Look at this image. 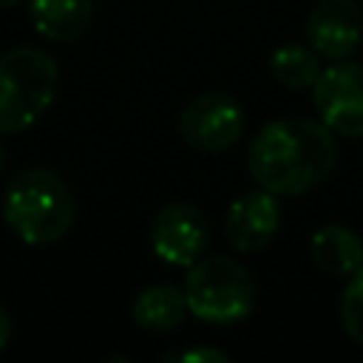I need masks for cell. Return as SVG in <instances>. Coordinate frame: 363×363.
Wrapping results in <instances>:
<instances>
[{
  "instance_id": "1",
  "label": "cell",
  "mask_w": 363,
  "mask_h": 363,
  "mask_svg": "<svg viewBox=\"0 0 363 363\" xmlns=\"http://www.w3.org/2000/svg\"><path fill=\"white\" fill-rule=\"evenodd\" d=\"M335 162V133L323 122L303 116L267 122L247 150L250 176L275 196L309 193L332 173Z\"/></svg>"
},
{
  "instance_id": "2",
  "label": "cell",
  "mask_w": 363,
  "mask_h": 363,
  "mask_svg": "<svg viewBox=\"0 0 363 363\" xmlns=\"http://www.w3.org/2000/svg\"><path fill=\"white\" fill-rule=\"evenodd\" d=\"M77 216L68 184L45 167H26L3 193V221L26 244L60 241Z\"/></svg>"
},
{
  "instance_id": "3",
  "label": "cell",
  "mask_w": 363,
  "mask_h": 363,
  "mask_svg": "<svg viewBox=\"0 0 363 363\" xmlns=\"http://www.w3.org/2000/svg\"><path fill=\"white\" fill-rule=\"evenodd\" d=\"M57 60L40 48H11L0 54V133L34 125L57 96Z\"/></svg>"
},
{
  "instance_id": "4",
  "label": "cell",
  "mask_w": 363,
  "mask_h": 363,
  "mask_svg": "<svg viewBox=\"0 0 363 363\" xmlns=\"http://www.w3.org/2000/svg\"><path fill=\"white\" fill-rule=\"evenodd\" d=\"M182 292L190 315L218 326L244 320L255 303V284L250 272L227 255H210L190 264Z\"/></svg>"
},
{
  "instance_id": "5",
  "label": "cell",
  "mask_w": 363,
  "mask_h": 363,
  "mask_svg": "<svg viewBox=\"0 0 363 363\" xmlns=\"http://www.w3.org/2000/svg\"><path fill=\"white\" fill-rule=\"evenodd\" d=\"M312 102L332 133L346 139L363 136V65L335 60L329 68H320L312 85Z\"/></svg>"
},
{
  "instance_id": "6",
  "label": "cell",
  "mask_w": 363,
  "mask_h": 363,
  "mask_svg": "<svg viewBox=\"0 0 363 363\" xmlns=\"http://www.w3.org/2000/svg\"><path fill=\"white\" fill-rule=\"evenodd\" d=\"M182 139L204 153H218L233 147L244 133V111L227 94H199L179 113Z\"/></svg>"
},
{
  "instance_id": "7",
  "label": "cell",
  "mask_w": 363,
  "mask_h": 363,
  "mask_svg": "<svg viewBox=\"0 0 363 363\" xmlns=\"http://www.w3.org/2000/svg\"><path fill=\"white\" fill-rule=\"evenodd\" d=\"M207 238L210 233L204 213L187 201L164 204L150 221V247L162 261L173 267L196 264L204 255Z\"/></svg>"
},
{
  "instance_id": "8",
  "label": "cell",
  "mask_w": 363,
  "mask_h": 363,
  "mask_svg": "<svg viewBox=\"0 0 363 363\" xmlns=\"http://www.w3.org/2000/svg\"><path fill=\"white\" fill-rule=\"evenodd\" d=\"M306 40L326 60H349L363 40V9L357 0H318L306 17Z\"/></svg>"
},
{
  "instance_id": "9",
  "label": "cell",
  "mask_w": 363,
  "mask_h": 363,
  "mask_svg": "<svg viewBox=\"0 0 363 363\" xmlns=\"http://www.w3.org/2000/svg\"><path fill=\"white\" fill-rule=\"evenodd\" d=\"M278 224H281L278 196L264 187H255L233 199V204L227 207L224 233L238 252H258L272 241Z\"/></svg>"
},
{
  "instance_id": "10",
  "label": "cell",
  "mask_w": 363,
  "mask_h": 363,
  "mask_svg": "<svg viewBox=\"0 0 363 363\" xmlns=\"http://www.w3.org/2000/svg\"><path fill=\"white\" fill-rule=\"evenodd\" d=\"M28 14L45 40L74 43L94 20V0H28Z\"/></svg>"
},
{
  "instance_id": "11",
  "label": "cell",
  "mask_w": 363,
  "mask_h": 363,
  "mask_svg": "<svg viewBox=\"0 0 363 363\" xmlns=\"http://www.w3.org/2000/svg\"><path fill=\"white\" fill-rule=\"evenodd\" d=\"M309 250L315 264L335 278H349L363 264V241L357 238V233H352L343 224L318 227L312 233Z\"/></svg>"
},
{
  "instance_id": "12",
  "label": "cell",
  "mask_w": 363,
  "mask_h": 363,
  "mask_svg": "<svg viewBox=\"0 0 363 363\" xmlns=\"http://www.w3.org/2000/svg\"><path fill=\"white\" fill-rule=\"evenodd\" d=\"M187 318L184 292L173 284L145 286L133 301V320L147 332H170Z\"/></svg>"
},
{
  "instance_id": "13",
  "label": "cell",
  "mask_w": 363,
  "mask_h": 363,
  "mask_svg": "<svg viewBox=\"0 0 363 363\" xmlns=\"http://www.w3.org/2000/svg\"><path fill=\"white\" fill-rule=\"evenodd\" d=\"M269 71L272 77L289 88V91H303L312 88L318 74H320V62H318V51L312 45H301V43H284L272 51L269 57Z\"/></svg>"
},
{
  "instance_id": "14",
  "label": "cell",
  "mask_w": 363,
  "mask_h": 363,
  "mask_svg": "<svg viewBox=\"0 0 363 363\" xmlns=\"http://www.w3.org/2000/svg\"><path fill=\"white\" fill-rule=\"evenodd\" d=\"M340 323L352 340L363 343V264L346 281L340 298Z\"/></svg>"
},
{
  "instance_id": "15",
  "label": "cell",
  "mask_w": 363,
  "mask_h": 363,
  "mask_svg": "<svg viewBox=\"0 0 363 363\" xmlns=\"http://www.w3.org/2000/svg\"><path fill=\"white\" fill-rule=\"evenodd\" d=\"M162 360H179V363H227L230 357L218 349H187V352H173V354H164Z\"/></svg>"
},
{
  "instance_id": "16",
  "label": "cell",
  "mask_w": 363,
  "mask_h": 363,
  "mask_svg": "<svg viewBox=\"0 0 363 363\" xmlns=\"http://www.w3.org/2000/svg\"><path fill=\"white\" fill-rule=\"evenodd\" d=\"M9 337H11V320H9V312H6V306L0 303V352L6 349Z\"/></svg>"
},
{
  "instance_id": "17",
  "label": "cell",
  "mask_w": 363,
  "mask_h": 363,
  "mask_svg": "<svg viewBox=\"0 0 363 363\" xmlns=\"http://www.w3.org/2000/svg\"><path fill=\"white\" fill-rule=\"evenodd\" d=\"M17 3H23V0H0V9H9V6H17Z\"/></svg>"
},
{
  "instance_id": "18",
  "label": "cell",
  "mask_w": 363,
  "mask_h": 363,
  "mask_svg": "<svg viewBox=\"0 0 363 363\" xmlns=\"http://www.w3.org/2000/svg\"><path fill=\"white\" fill-rule=\"evenodd\" d=\"M3 156H6V153H3V142H0V170H3Z\"/></svg>"
},
{
  "instance_id": "19",
  "label": "cell",
  "mask_w": 363,
  "mask_h": 363,
  "mask_svg": "<svg viewBox=\"0 0 363 363\" xmlns=\"http://www.w3.org/2000/svg\"><path fill=\"white\" fill-rule=\"evenodd\" d=\"M360 48H363V40H360Z\"/></svg>"
}]
</instances>
